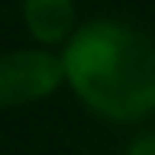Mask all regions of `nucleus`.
<instances>
[{"instance_id":"2","label":"nucleus","mask_w":155,"mask_h":155,"mask_svg":"<svg viewBox=\"0 0 155 155\" xmlns=\"http://www.w3.org/2000/svg\"><path fill=\"white\" fill-rule=\"evenodd\" d=\"M65 84L61 52L42 48H13L0 55V110L26 107L55 94Z\"/></svg>"},{"instance_id":"1","label":"nucleus","mask_w":155,"mask_h":155,"mask_svg":"<svg viewBox=\"0 0 155 155\" xmlns=\"http://www.w3.org/2000/svg\"><path fill=\"white\" fill-rule=\"evenodd\" d=\"M65 84L91 113L139 123L155 113V45L120 19H91L61 45Z\"/></svg>"},{"instance_id":"4","label":"nucleus","mask_w":155,"mask_h":155,"mask_svg":"<svg viewBox=\"0 0 155 155\" xmlns=\"http://www.w3.org/2000/svg\"><path fill=\"white\" fill-rule=\"evenodd\" d=\"M123 155H155V133H142V136H136Z\"/></svg>"},{"instance_id":"3","label":"nucleus","mask_w":155,"mask_h":155,"mask_svg":"<svg viewBox=\"0 0 155 155\" xmlns=\"http://www.w3.org/2000/svg\"><path fill=\"white\" fill-rule=\"evenodd\" d=\"M23 23L39 45H65L78 29L74 0H23Z\"/></svg>"}]
</instances>
